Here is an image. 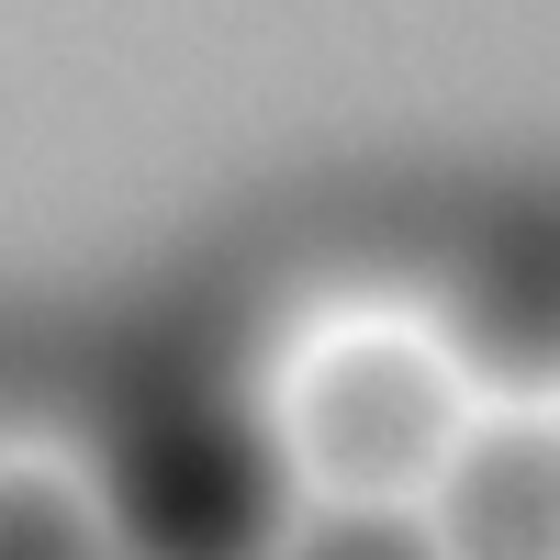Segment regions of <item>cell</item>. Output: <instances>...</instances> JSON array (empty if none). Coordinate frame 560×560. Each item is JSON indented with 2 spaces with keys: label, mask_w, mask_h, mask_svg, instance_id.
Here are the masks:
<instances>
[{
  "label": "cell",
  "mask_w": 560,
  "mask_h": 560,
  "mask_svg": "<svg viewBox=\"0 0 560 560\" xmlns=\"http://www.w3.org/2000/svg\"><path fill=\"white\" fill-rule=\"evenodd\" d=\"M314 504H427L448 448L471 438V370L415 314H314L269 404Z\"/></svg>",
  "instance_id": "6da1fadb"
},
{
  "label": "cell",
  "mask_w": 560,
  "mask_h": 560,
  "mask_svg": "<svg viewBox=\"0 0 560 560\" xmlns=\"http://www.w3.org/2000/svg\"><path fill=\"white\" fill-rule=\"evenodd\" d=\"M102 504L124 560H280L303 527V471L280 427L224 393H147L113 427Z\"/></svg>",
  "instance_id": "7a4b0ae2"
},
{
  "label": "cell",
  "mask_w": 560,
  "mask_h": 560,
  "mask_svg": "<svg viewBox=\"0 0 560 560\" xmlns=\"http://www.w3.org/2000/svg\"><path fill=\"white\" fill-rule=\"evenodd\" d=\"M427 527L448 560H560V415L549 404H493L448 448L427 493Z\"/></svg>",
  "instance_id": "3957f363"
},
{
  "label": "cell",
  "mask_w": 560,
  "mask_h": 560,
  "mask_svg": "<svg viewBox=\"0 0 560 560\" xmlns=\"http://www.w3.org/2000/svg\"><path fill=\"white\" fill-rule=\"evenodd\" d=\"M448 325L482 370L549 393L560 382V213H493L482 247L459 258Z\"/></svg>",
  "instance_id": "277c9868"
},
{
  "label": "cell",
  "mask_w": 560,
  "mask_h": 560,
  "mask_svg": "<svg viewBox=\"0 0 560 560\" xmlns=\"http://www.w3.org/2000/svg\"><path fill=\"white\" fill-rule=\"evenodd\" d=\"M0 560H113V504L90 493L68 459L12 448V482H0Z\"/></svg>",
  "instance_id": "5b68a950"
},
{
  "label": "cell",
  "mask_w": 560,
  "mask_h": 560,
  "mask_svg": "<svg viewBox=\"0 0 560 560\" xmlns=\"http://www.w3.org/2000/svg\"><path fill=\"white\" fill-rule=\"evenodd\" d=\"M280 560H448L427 504H303Z\"/></svg>",
  "instance_id": "8992f818"
}]
</instances>
